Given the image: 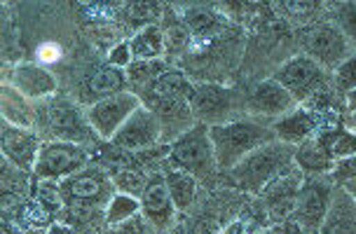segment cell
<instances>
[{"mask_svg": "<svg viewBox=\"0 0 356 234\" xmlns=\"http://www.w3.org/2000/svg\"><path fill=\"white\" fill-rule=\"evenodd\" d=\"M209 138H211L213 145L216 167L220 172H230L232 167H237L246 155H251L260 145L277 141L272 124L267 126L258 117L253 119L237 117L232 122L209 126Z\"/></svg>", "mask_w": 356, "mask_h": 234, "instance_id": "1", "label": "cell"}, {"mask_svg": "<svg viewBox=\"0 0 356 234\" xmlns=\"http://www.w3.org/2000/svg\"><path fill=\"white\" fill-rule=\"evenodd\" d=\"M296 150L282 141L260 145L251 155H246L237 167L230 169V183L246 192H263L267 183L293 167Z\"/></svg>", "mask_w": 356, "mask_h": 234, "instance_id": "2", "label": "cell"}, {"mask_svg": "<svg viewBox=\"0 0 356 234\" xmlns=\"http://www.w3.org/2000/svg\"><path fill=\"white\" fill-rule=\"evenodd\" d=\"M169 162L174 169L190 174L193 178H213L216 174V155L213 145L209 138V126L197 124L183 136H178L174 143L169 145Z\"/></svg>", "mask_w": 356, "mask_h": 234, "instance_id": "3", "label": "cell"}, {"mask_svg": "<svg viewBox=\"0 0 356 234\" xmlns=\"http://www.w3.org/2000/svg\"><path fill=\"white\" fill-rule=\"evenodd\" d=\"M302 47L305 56L314 61L316 66H321L323 71H335L342 61L352 56L347 37L333 22L312 24L302 35Z\"/></svg>", "mask_w": 356, "mask_h": 234, "instance_id": "4", "label": "cell"}, {"mask_svg": "<svg viewBox=\"0 0 356 234\" xmlns=\"http://www.w3.org/2000/svg\"><path fill=\"white\" fill-rule=\"evenodd\" d=\"M333 187H335V183L330 181L328 176H309V178L302 181L296 206H293V216L291 218H293L307 234H319L323 218H326L328 204H330Z\"/></svg>", "mask_w": 356, "mask_h": 234, "instance_id": "5", "label": "cell"}, {"mask_svg": "<svg viewBox=\"0 0 356 234\" xmlns=\"http://www.w3.org/2000/svg\"><path fill=\"white\" fill-rule=\"evenodd\" d=\"M141 108V99L131 92H120L115 97H108L101 101L87 106V122L94 129V134L104 141H113V136L118 134V129L127 119L131 117V112Z\"/></svg>", "mask_w": 356, "mask_h": 234, "instance_id": "6", "label": "cell"}, {"mask_svg": "<svg viewBox=\"0 0 356 234\" xmlns=\"http://www.w3.org/2000/svg\"><path fill=\"white\" fill-rule=\"evenodd\" d=\"M87 150L82 145L54 141L40 145V153L33 164V174L42 181H59L75 176L85 169L87 164Z\"/></svg>", "mask_w": 356, "mask_h": 234, "instance_id": "7", "label": "cell"}, {"mask_svg": "<svg viewBox=\"0 0 356 234\" xmlns=\"http://www.w3.org/2000/svg\"><path fill=\"white\" fill-rule=\"evenodd\" d=\"M272 78L291 92V97L298 101V106H302L305 101H309L316 92L328 87L326 71H323L321 66H316L312 59H307L305 54H298L293 59L284 61Z\"/></svg>", "mask_w": 356, "mask_h": 234, "instance_id": "8", "label": "cell"}, {"mask_svg": "<svg viewBox=\"0 0 356 234\" xmlns=\"http://www.w3.org/2000/svg\"><path fill=\"white\" fill-rule=\"evenodd\" d=\"M239 94L234 90L220 85H200L193 87L188 103L193 110L195 119H200V124L216 126V124H225L232 122L234 115V106H237Z\"/></svg>", "mask_w": 356, "mask_h": 234, "instance_id": "9", "label": "cell"}, {"mask_svg": "<svg viewBox=\"0 0 356 234\" xmlns=\"http://www.w3.org/2000/svg\"><path fill=\"white\" fill-rule=\"evenodd\" d=\"M162 141V126L160 119L150 108L141 106L131 117L120 126L118 134L113 136V145L127 150V153H143L148 148H155Z\"/></svg>", "mask_w": 356, "mask_h": 234, "instance_id": "10", "label": "cell"}, {"mask_svg": "<svg viewBox=\"0 0 356 234\" xmlns=\"http://www.w3.org/2000/svg\"><path fill=\"white\" fill-rule=\"evenodd\" d=\"M61 197L66 204L78 208L99 206L106 199L111 201L113 181H108V176L101 172H80L61 183Z\"/></svg>", "mask_w": 356, "mask_h": 234, "instance_id": "11", "label": "cell"}, {"mask_svg": "<svg viewBox=\"0 0 356 234\" xmlns=\"http://www.w3.org/2000/svg\"><path fill=\"white\" fill-rule=\"evenodd\" d=\"M302 172L300 169L291 167L289 172H284L282 176H277L272 183H267L263 187V201L267 208V216H270L272 225L282 223V220L293 216V206L298 199V192H300L302 185Z\"/></svg>", "mask_w": 356, "mask_h": 234, "instance_id": "12", "label": "cell"}, {"mask_svg": "<svg viewBox=\"0 0 356 234\" xmlns=\"http://www.w3.org/2000/svg\"><path fill=\"white\" fill-rule=\"evenodd\" d=\"M47 122L49 129L54 131V136L66 143L85 145L92 143L94 136H97L85 115L75 108L71 101H52L47 106Z\"/></svg>", "mask_w": 356, "mask_h": 234, "instance_id": "13", "label": "cell"}, {"mask_svg": "<svg viewBox=\"0 0 356 234\" xmlns=\"http://www.w3.org/2000/svg\"><path fill=\"white\" fill-rule=\"evenodd\" d=\"M328 122V112H314L305 106H298L291 112H286L284 117H279L275 124H272V131H275V138L282 141L291 148H298L305 141H309L312 136L319 134V129Z\"/></svg>", "mask_w": 356, "mask_h": 234, "instance_id": "14", "label": "cell"}, {"mask_svg": "<svg viewBox=\"0 0 356 234\" xmlns=\"http://www.w3.org/2000/svg\"><path fill=\"white\" fill-rule=\"evenodd\" d=\"M293 108H298V101L291 97V92L279 85L275 78L258 82V85L253 87V92L249 94V99H246V110L258 119H263V117L279 119Z\"/></svg>", "mask_w": 356, "mask_h": 234, "instance_id": "15", "label": "cell"}, {"mask_svg": "<svg viewBox=\"0 0 356 234\" xmlns=\"http://www.w3.org/2000/svg\"><path fill=\"white\" fill-rule=\"evenodd\" d=\"M141 208L143 216L148 223H152L157 230H167V227L174 223V201L169 197L167 190V181H164V174H152L148 183H145V190L141 194Z\"/></svg>", "mask_w": 356, "mask_h": 234, "instance_id": "16", "label": "cell"}, {"mask_svg": "<svg viewBox=\"0 0 356 234\" xmlns=\"http://www.w3.org/2000/svg\"><path fill=\"white\" fill-rule=\"evenodd\" d=\"M40 141L29 129H19V126H5L0 131V150L8 160L19 169L33 172V164L40 153Z\"/></svg>", "mask_w": 356, "mask_h": 234, "instance_id": "17", "label": "cell"}, {"mask_svg": "<svg viewBox=\"0 0 356 234\" xmlns=\"http://www.w3.org/2000/svg\"><path fill=\"white\" fill-rule=\"evenodd\" d=\"M319 234H356V201L342 185L333 187Z\"/></svg>", "mask_w": 356, "mask_h": 234, "instance_id": "18", "label": "cell"}, {"mask_svg": "<svg viewBox=\"0 0 356 234\" xmlns=\"http://www.w3.org/2000/svg\"><path fill=\"white\" fill-rule=\"evenodd\" d=\"M150 110L160 119L162 136L169 134L174 141L195 126V115L186 99H152Z\"/></svg>", "mask_w": 356, "mask_h": 234, "instance_id": "19", "label": "cell"}, {"mask_svg": "<svg viewBox=\"0 0 356 234\" xmlns=\"http://www.w3.org/2000/svg\"><path fill=\"white\" fill-rule=\"evenodd\" d=\"M12 87L22 94L24 99H44L56 90V80L47 68L38 63H19L12 71Z\"/></svg>", "mask_w": 356, "mask_h": 234, "instance_id": "20", "label": "cell"}, {"mask_svg": "<svg viewBox=\"0 0 356 234\" xmlns=\"http://www.w3.org/2000/svg\"><path fill=\"white\" fill-rule=\"evenodd\" d=\"M293 160L298 164V169L309 176H328L335 169L333 157H330L326 143H323V138L319 134L312 136L302 145H298Z\"/></svg>", "mask_w": 356, "mask_h": 234, "instance_id": "21", "label": "cell"}, {"mask_svg": "<svg viewBox=\"0 0 356 234\" xmlns=\"http://www.w3.org/2000/svg\"><path fill=\"white\" fill-rule=\"evenodd\" d=\"M319 136L323 138L335 164L356 155V131H352L342 122H326L319 129Z\"/></svg>", "mask_w": 356, "mask_h": 234, "instance_id": "22", "label": "cell"}, {"mask_svg": "<svg viewBox=\"0 0 356 234\" xmlns=\"http://www.w3.org/2000/svg\"><path fill=\"white\" fill-rule=\"evenodd\" d=\"M183 26L195 40H209L222 31V19L209 8H186L183 10Z\"/></svg>", "mask_w": 356, "mask_h": 234, "instance_id": "23", "label": "cell"}, {"mask_svg": "<svg viewBox=\"0 0 356 234\" xmlns=\"http://www.w3.org/2000/svg\"><path fill=\"white\" fill-rule=\"evenodd\" d=\"M131 59L134 61H157L164 54V33L160 26H145L131 37Z\"/></svg>", "mask_w": 356, "mask_h": 234, "instance_id": "24", "label": "cell"}, {"mask_svg": "<svg viewBox=\"0 0 356 234\" xmlns=\"http://www.w3.org/2000/svg\"><path fill=\"white\" fill-rule=\"evenodd\" d=\"M124 85H127V75L122 68L115 66L99 68L97 73H92L87 78V94H92V97H97V101H101L124 92Z\"/></svg>", "mask_w": 356, "mask_h": 234, "instance_id": "25", "label": "cell"}, {"mask_svg": "<svg viewBox=\"0 0 356 234\" xmlns=\"http://www.w3.org/2000/svg\"><path fill=\"white\" fill-rule=\"evenodd\" d=\"M152 99H190L193 85L181 71H164L148 85Z\"/></svg>", "mask_w": 356, "mask_h": 234, "instance_id": "26", "label": "cell"}, {"mask_svg": "<svg viewBox=\"0 0 356 234\" xmlns=\"http://www.w3.org/2000/svg\"><path fill=\"white\" fill-rule=\"evenodd\" d=\"M164 181H167L169 197L174 201L176 211H188L197 194V181L190 174L181 172V169H169L164 174Z\"/></svg>", "mask_w": 356, "mask_h": 234, "instance_id": "27", "label": "cell"}, {"mask_svg": "<svg viewBox=\"0 0 356 234\" xmlns=\"http://www.w3.org/2000/svg\"><path fill=\"white\" fill-rule=\"evenodd\" d=\"M0 112L8 119L10 126H19V129H31L33 126V110L26 103L22 94H3L0 99Z\"/></svg>", "mask_w": 356, "mask_h": 234, "instance_id": "28", "label": "cell"}, {"mask_svg": "<svg viewBox=\"0 0 356 234\" xmlns=\"http://www.w3.org/2000/svg\"><path fill=\"white\" fill-rule=\"evenodd\" d=\"M138 211H141V199L131 197V194H124V192H118L108 201L106 220H108V225H122L129 218L136 216Z\"/></svg>", "mask_w": 356, "mask_h": 234, "instance_id": "29", "label": "cell"}, {"mask_svg": "<svg viewBox=\"0 0 356 234\" xmlns=\"http://www.w3.org/2000/svg\"><path fill=\"white\" fill-rule=\"evenodd\" d=\"M333 24L342 31L356 56V3H340L333 10Z\"/></svg>", "mask_w": 356, "mask_h": 234, "instance_id": "30", "label": "cell"}, {"mask_svg": "<svg viewBox=\"0 0 356 234\" xmlns=\"http://www.w3.org/2000/svg\"><path fill=\"white\" fill-rule=\"evenodd\" d=\"M145 183H148V178H145V174L138 172V169H124V172H118L113 176V187H118L120 192H124V194H131V197H136V194L141 197Z\"/></svg>", "mask_w": 356, "mask_h": 234, "instance_id": "31", "label": "cell"}, {"mask_svg": "<svg viewBox=\"0 0 356 234\" xmlns=\"http://www.w3.org/2000/svg\"><path fill=\"white\" fill-rule=\"evenodd\" d=\"M160 73H164V63L157 59V61H131L129 66H127V80L136 82V85H145V82H150L157 78Z\"/></svg>", "mask_w": 356, "mask_h": 234, "instance_id": "32", "label": "cell"}, {"mask_svg": "<svg viewBox=\"0 0 356 234\" xmlns=\"http://www.w3.org/2000/svg\"><path fill=\"white\" fill-rule=\"evenodd\" d=\"M333 85L340 94L349 97L356 92V56L352 54L347 61H342L338 68L333 71Z\"/></svg>", "mask_w": 356, "mask_h": 234, "instance_id": "33", "label": "cell"}, {"mask_svg": "<svg viewBox=\"0 0 356 234\" xmlns=\"http://www.w3.org/2000/svg\"><path fill=\"white\" fill-rule=\"evenodd\" d=\"M19 220H22L29 230H33V227H44V225L52 223V211H49L47 206H42L40 201H29V204L22 208V213H19Z\"/></svg>", "mask_w": 356, "mask_h": 234, "instance_id": "34", "label": "cell"}, {"mask_svg": "<svg viewBox=\"0 0 356 234\" xmlns=\"http://www.w3.org/2000/svg\"><path fill=\"white\" fill-rule=\"evenodd\" d=\"M162 33H164V49H174V52H181L190 40V33L183 24H174V26H169Z\"/></svg>", "mask_w": 356, "mask_h": 234, "instance_id": "35", "label": "cell"}, {"mask_svg": "<svg viewBox=\"0 0 356 234\" xmlns=\"http://www.w3.org/2000/svg\"><path fill=\"white\" fill-rule=\"evenodd\" d=\"M160 15V10L155 8V5H131L129 10H127V17H129V22L134 26H138V24H143L145 26H152V19Z\"/></svg>", "mask_w": 356, "mask_h": 234, "instance_id": "36", "label": "cell"}, {"mask_svg": "<svg viewBox=\"0 0 356 234\" xmlns=\"http://www.w3.org/2000/svg\"><path fill=\"white\" fill-rule=\"evenodd\" d=\"M328 178L335 183V185H342L347 181H356V155L349 157V160L335 164V169L328 174Z\"/></svg>", "mask_w": 356, "mask_h": 234, "instance_id": "37", "label": "cell"}, {"mask_svg": "<svg viewBox=\"0 0 356 234\" xmlns=\"http://www.w3.org/2000/svg\"><path fill=\"white\" fill-rule=\"evenodd\" d=\"M61 47L56 45V42H42L40 47H38V61H42V63H54V61H59L61 59Z\"/></svg>", "mask_w": 356, "mask_h": 234, "instance_id": "38", "label": "cell"}, {"mask_svg": "<svg viewBox=\"0 0 356 234\" xmlns=\"http://www.w3.org/2000/svg\"><path fill=\"white\" fill-rule=\"evenodd\" d=\"M108 61L113 63V66H129V63L134 61L131 59V47L129 42H122V45H118L115 49L111 52V56H108Z\"/></svg>", "mask_w": 356, "mask_h": 234, "instance_id": "39", "label": "cell"}, {"mask_svg": "<svg viewBox=\"0 0 356 234\" xmlns=\"http://www.w3.org/2000/svg\"><path fill=\"white\" fill-rule=\"evenodd\" d=\"M270 234H307V232H305L302 227L298 225L293 218H286V220H282V223H275V225H272Z\"/></svg>", "mask_w": 356, "mask_h": 234, "instance_id": "40", "label": "cell"}, {"mask_svg": "<svg viewBox=\"0 0 356 234\" xmlns=\"http://www.w3.org/2000/svg\"><path fill=\"white\" fill-rule=\"evenodd\" d=\"M220 234H246V225H244V220H234V223H230L222 230Z\"/></svg>", "mask_w": 356, "mask_h": 234, "instance_id": "41", "label": "cell"}, {"mask_svg": "<svg viewBox=\"0 0 356 234\" xmlns=\"http://www.w3.org/2000/svg\"><path fill=\"white\" fill-rule=\"evenodd\" d=\"M342 187H345L347 192L352 194V199L356 201V181H347V183H342Z\"/></svg>", "mask_w": 356, "mask_h": 234, "instance_id": "42", "label": "cell"}, {"mask_svg": "<svg viewBox=\"0 0 356 234\" xmlns=\"http://www.w3.org/2000/svg\"><path fill=\"white\" fill-rule=\"evenodd\" d=\"M0 234H26V232H19V230H15V227H10V225L0 223Z\"/></svg>", "mask_w": 356, "mask_h": 234, "instance_id": "43", "label": "cell"}, {"mask_svg": "<svg viewBox=\"0 0 356 234\" xmlns=\"http://www.w3.org/2000/svg\"><path fill=\"white\" fill-rule=\"evenodd\" d=\"M347 110L356 112V92H352V94L347 97Z\"/></svg>", "mask_w": 356, "mask_h": 234, "instance_id": "44", "label": "cell"}, {"mask_svg": "<svg viewBox=\"0 0 356 234\" xmlns=\"http://www.w3.org/2000/svg\"><path fill=\"white\" fill-rule=\"evenodd\" d=\"M47 234H73L71 230H66V227H52Z\"/></svg>", "mask_w": 356, "mask_h": 234, "instance_id": "45", "label": "cell"}, {"mask_svg": "<svg viewBox=\"0 0 356 234\" xmlns=\"http://www.w3.org/2000/svg\"><path fill=\"white\" fill-rule=\"evenodd\" d=\"M349 129L356 131V112H352V122H349Z\"/></svg>", "mask_w": 356, "mask_h": 234, "instance_id": "46", "label": "cell"}]
</instances>
